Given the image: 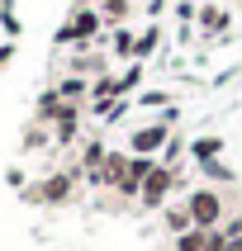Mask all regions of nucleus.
<instances>
[{"instance_id": "nucleus-2", "label": "nucleus", "mask_w": 242, "mask_h": 251, "mask_svg": "<svg viewBox=\"0 0 242 251\" xmlns=\"http://www.w3.org/2000/svg\"><path fill=\"white\" fill-rule=\"evenodd\" d=\"M176 185H181V171L157 161V166L147 171L142 190H138V209H142V213H161V209L171 204V195H176Z\"/></svg>"}, {"instance_id": "nucleus-9", "label": "nucleus", "mask_w": 242, "mask_h": 251, "mask_svg": "<svg viewBox=\"0 0 242 251\" xmlns=\"http://www.w3.org/2000/svg\"><path fill=\"white\" fill-rule=\"evenodd\" d=\"M114 100H124V95H119V76H114V71H105V76H95V81H90V100H85V109L95 114V119H105Z\"/></svg>"}, {"instance_id": "nucleus-18", "label": "nucleus", "mask_w": 242, "mask_h": 251, "mask_svg": "<svg viewBox=\"0 0 242 251\" xmlns=\"http://www.w3.org/2000/svg\"><path fill=\"white\" fill-rule=\"evenodd\" d=\"M161 48V24H147V28H138V43H133V62H147V57Z\"/></svg>"}, {"instance_id": "nucleus-11", "label": "nucleus", "mask_w": 242, "mask_h": 251, "mask_svg": "<svg viewBox=\"0 0 242 251\" xmlns=\"http://www.w3.org/2000/svg\"><path fill=\"white\" fill-rule=\"evenodd\" d=\"M133 43H138V33H133V24H124V28H109L105 33V48H109V57L114 62H133Z\"/></svg>"}, {"instance_id": "nucleus-8", "label": "nucleus", "mask_w": 242, "mask_h": 251, "mask_svg": "<svg viewBox=\"0 0 242 251\" xmlns=\"http://www.w3.org/2000/svg\"><path fill=\"white\" fill-rule=\"evenodd\" d=\"M105 156H109V142H105V133H85V138H81V156H76V171H81V180H85V185L100 176Z\"/></svg>"}, {"instance_id": "nucleus-4", "label": "nucleus", "mask_w": 242, "mask_h": 251, "mask_svg": "<svg viewBox=\"0 0 242 251\" xmlns=\"http://www.w3.org/2000/svg\"><path fill=\"white\" fill-rule=\"evenodd\" d=\"M67 28H71V48L76 43H105V14L95 5H71Z\"/></svg>"}, {"instance_id": "nucleus-16", "label": "nucleus", "mask_w": 242, "mask_h": 251, "mask_svg": "<svg viewBox=\"0 0 242 251\" xmlns=\"http://www.w3.org/2000/svg\"><path fill=\"white\" fill-rule=\"evenodd\" d=\"M57 95L67 100V104H85L90 100V81L85 76H57Z\"/></svg>"}, {"instance_id": "nucleus-24", "label": "nucleus", "mask_w": 242, "mask_h": 251, "mask_svg": "<svg viewBox=\"0 0 242 251\" xmlns=\"http://www.w3.org/2000/svg\"><path fill=\"white\" fill-rule=\"evenodd\" d=\"M133 104H138V100H133V95H124V100H114V104H109V114H105V119H100V124H105V128H114V124H124V119H128V109H133Z\"/></svg>"}, {"instance_id": "nucleus-25", "label": "nucleus", "mask_w": 242, "mask_h": 251, "mask_svg": "<svg viewBox=\"0 0 242 251\" xmlns=\"http://www.w3.org/2000/svg\"><path fill=\"white\" fill-rule=\"evenodd\" d=\"M133 100H138L142 109H166V104H171V95H166V90H138Z\"/></svg>"}, {"instance_id": "nucleus-10", "label": "nucleus", "mask_w": 242, "mask_h": 251, "mask_svg": "<svg viewBox=\"0 0 242 251\" xmlns=\"http://www.w3.org/2000/svg\"><path fill=\"white\" fill-rule=\"evenodd\" d=\"M124 171H128V152H109V156H105V166H100V176L90 180V190H119Z\"/></svg>"}, {"instance_id": "nucleus-27", "label": "nucleus", "mask_w": 242, "mask_h": 251, "mask_svg": "<svg viewBox=\"0 0 242 251\" xmlns=\"http://www.w3.org/2000/svg\"><path fill=\"white\" fill-rule=\"evenodd\" d=\"M223 232H228V237H242V213H228V218H223Z\"/></svg>"}, {"instance_id": "nucleus-30", "label": "nucleus", "mask_w": 242, "mask_h": 251, "mask_svg": "<svg viewBox=\"0 0 242 251\" xmlns=\"http://www.w3.org/2000/svg\"><path fill=\"white\" fill-rule=\"evenodd\" d=\"M223 251H242V237H228V247Z\"/></svg>"}, {"instance_id": "nucleus-21", "label": "nucleus", "mask_w": 242, "mask_h": 251, "mask_svg": "<svg viewBox=\"0 0 242 251\" xmlns=\"http://www.w3.org/2000/svg\"><path fill=\"white\" fill-rule=\"evenodd\" d=\"M142 71H147V62H128V67L119 71V95H138L142 90Z\"/></svg>"}, {"instance_id": "nucleus-7", "label": "nucleus", "mask_w": 242, "mask_h": 251, "mask_svg": "<svg viewBox=\"0 0 242 251\" xmlns=\"http://www.w3.org/2000/svg\"><path fill=\"white\" fill-rule=\"evenodd\" d=\"M81 114H85V104H62L57 109V119H53V147H81Z\"/></svg>"}, {"instance_id": "nucleus-28", "label": "nucleus", "mask_w": 242, "mask_h": 251, "mask_svg": "<svg viewBox=\"0 0 242 251\" xmlns=\"http://www.w3.org/2000/svg\"><path fill=\"white\" fill-rule=\"evenodd\" d=\"M10 57H14V38H5V43H0V71L10 67Z\"/></svg>"}, {"instance_id": "nucleus-13", "label": "nucleus", "mask_w": 242, "mask_h": 251, "mask_svg": "<svg viewBox=\"0 0 242 251\" xmlns=\"http://www.w3.org/2000/svg\"><path fill=\"white\" fill-rule=\"evenodd\" d=\"M161 227H166V237H181V232H190V227H195V218H190V209H185V199L161 209Z\"/></svg>"}, {"instance_id": "nucleus-15", "label": "nucleus", "mask_w": 242, "mask_h": 251, "mask_svg": "<svg viewBox=\"0 0 242 251\" xmlns=\"http://www.w3.org/2000/svg\"><path fill=\"white\" fill-rule=\"evenodd\" d=\"M223 147H228V142L218 138V133H209V138H195V142H190V161H195V166H204V161H218V156H223Z\"/></svg>"}, {"instance_id": "nucleus-12", "label": "nucleus", "mask_w": 242, "mask_h": 251, "mask_svg": "<svg viewBox=\"0 0 242 251\" xmlns=\"http://www.w3.org/2000/svg\"><path fill=\"white\" fill-rule=\"evenodd\" d=\"M95 10L105 14V28H124V24H133V0H95Z\"/></svg>"}, {"instance_id": "nucleus-20", "label": "nucleus", "mask_w": 242, "mask_h": 251, "mask_svg": "<svg viewBox=\"0 0 242 251\" xmlns=\"http://www.w3.org/2000/svg\"><path fill=\"white\" fill-rule=\"evenodd\" d=\"M0 33H5V38H24V19H19V14H14V0H0Z\"/></svg>"}, {"instance_id": "nucleus-17", "label": "nucleus", "mask_w": 242, "mask_h": 251, "mask_svg": "<svg viewBox=\"0 0 242 251\" xmlns=\"http://www.w3.org/2000/svg\"><path fill=\"white\" fill-rule=\"evenodd\" d=\"M199 176H204V185H218V190H223V185H238V171L228 166L223 156H218V161H204V166H195Z\"/></svg>"}, {"instance_id": "nucleus-23", "label": "nucleus", "mask_w": 242, "mask_h": 251, "mask_svg": "<svg viewBox=\"0 0 242 251\" xmlns=\"http://www.w3.org/2000/svg\"><path fill=\"white\" fill-rule=\"evenodd\" d=\"M48 142H53V128L33 119V128H28V138H24V152H38V147H48Z\"/></svg>"}, {"instance_id": "nucleus-22", "label": "nucleus", "mask_w": 242, "mask_h": 251, "mask_svg": "<svg viewBox=\"0 0 242 251\" xmlns=\"http://www.w3.org/2000/svg\"><path fill=\"white\" fill-rule=\"evenodd\" d=\"M181 156H190V142H185L181 133H171V142L161 147V156H157V161H161V166H176Z\"/></svg>"}, {"instance_id": "nucleus-31", "label": "nucleus", "mask_w": 242, "mask_h": 251, "mask_svg": "<svg viewBox=\"0 0 242 251\" xmlns=\"http://www.w3.org/2000/svg\"><path fill=\"white\" fill-rule=\"evenodd\" d=\"M0 43H5V33H0Z\"/></svg>"}, {"instance_id": "nucleus-14", "label": "nucleus", "mask_w": 242, "mask_h": 251, "mask_svg": "<svg viewBox=\"0 0 242 251\" xmlns=\"http://www.w3.org/2000/svg\"><path fill=\"white\" fill-rule=\"evenodd\" d=\"M171 251H214V227H190L181 237H171Z\"/></svg>"}, {"instance_id": "nucleus-19", "label": "nucleus", "mask_w": 242, "mask_h": 251, "mask_svg": "<svg viewBox=\"0 0 242 251\" xmlns=\"http://www.w3.org/2000/svg\"><path fill=\"white\" fill-rule=\"evenodd\" d=\"M62 104H67V100L57 95V85H48V90H43V95H38V104H33V119L53 128V119H57V109H62Z\"/></svg>"}, {"instance_id": "nucleus-6", "label": "nucleus", "mask_w": 242, "mask_h": 251, "mask_svg": "<svg viewBox=\"0 0 242 251\" xmlns=\"http://www.w3.org/2000/svg\"><path fill=\"white\" fill-rule=\"evenodd\" d=\"M195 28H199V38H204V48H209V43L228 38V28H233V14H228L223 5H214V0H199Z\"/></svg>"}, {"instance_id": "nucleus-29", "label": "nucleus", "mask_w": 242, "mask_h": 251, "mask_svg": "<svg viewBox=\"0 0 242 251\" xmlns=\"http://www.w3.org/2000/svg\"><path fill=\"white\" fill-rule=\"evenodd\" d=\"M161 10H166V0H147V19H157Z\"/></svg>"}, {"instance_id": "nucleus-26", "label": "nucleus", "mask_w": 242, "mask_h": 251, "mask_svg": "<svg viewBox=\"0 0 242 251\" xmlns=\"http://www.w3.org/2000/svg\"><path fill=\"white\" fill-rule=\"evenodd\" d=\"M171 14H176V24H195L199 0H176V5H171Z\"/></svg>"}, {"instance_id": "nucleus-5", "label": "nucleus", "mask_w": 242, "mask_h": 251, "mask_svg": "<svg viewBox=\"0 0 242 251\" xmlns=\"http://www.w3.org/2000/svg\"><path fill=\"white\" fill-rule=\"evenodd\" d=\"M171 133H176V128H171L166 119L142 124V128H133V133H128V152H133V156H161V147L171 142Z\"/></svg>"}, {"instance_id": "nucleus-3", "label": "nucleus", "mask_w": 242, "mask_h": 251, "mask_svg": "<svg viewBox=\"0 0 242 251\" xmlns=\"http://www.w3.org/2000/svg\"><path fill=\"white\" fill-rule=\"evenodd\" d=\"M185 209L195 218V227H223L228 218V195L218 185H195L190 195H185Z\"/></svg>"}, {"instance_id": "nucleus-1", "label": "nucleus", "mask_w": 242, "mask_h": 251, "mask_svg": "<svg viewBox=\"0 0 242 251\" xmlns=\"http://www.w3.org/2000/svg\"><path fill=\"white\" fill-rule=\"evenodd\" d=\"M76 185H85V180H81V171H76V161H71V166H62V171H48L38 185H28L24 199L38 204V209H53V204H67V199L76 195Z\"/></svg>"}]
</instances>
